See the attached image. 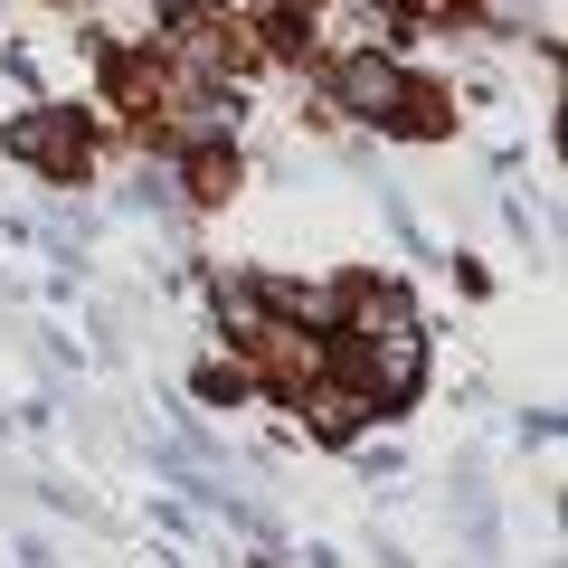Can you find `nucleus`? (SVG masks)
I'll return each instance as SVG.
<instances>
[{
  "label": "nucleus",
  "mask_w": 568,
  "mask_h": 568,
  "mask_svg": "<svg viewBox=\"0 0 568 568\" xmlns=\"http://www.w3.org/2000/svg\"><path fill=\"white\" fill-rule=\"evenodd\" d=\"M256 361L275 369V388H313L332 369V351L313 342V332H294V323H256Z\"/></svg>",
  "instance_id": "nucleus-4"
},
{
  "label": "nucleus",
  "mask_w": 568,
  "mask_h": 568,
  "mask_svg": "<svg viewBox=\"0 0 568 568\" xmlns=\"http://www.w3.org/2000/svg\"><path fill=\"white\" fill-rule=\"evenodd\" d=\"M304 398V417H313V436H361V417H379V398L369 388H332V379H313V388H294Z\"/></svg>",
  "instance_id": "nucleus-5"
},
{
  "label": "nucleus",
  "mask_w": 568,
  "mask_h": 568,
  "mask_svg": "<svg viewBox=\"0 0 568 568\" xmlns=\"http://www.w3.org/2000/svg\"><path fill=\"white\" fill-rule=\"evenodd\" d=\"M10 142H20V152H29L39 171H58V181H77V171H85V142L67 133V123H20Z\"/></svg>",
  "instance_id": "nucleus-6"
},
{
  "label": "nucleus",
  "mask_w": 568,
  "mask_h": 568,
  "mask_svg": "<svg viewBox=\"0 0 568 568\" xmlns=\"http://www.w3.org/2000/svg\"><path fill=\"white\" fill-rule=\"evenodd\" d=\"M342 361H351V388H369V398H407V388H417L426 351H417V323H407V304L388 294V284H379V294H351Z\"/></svg>",
  "instance_id": "nucleus-1"
},
{
  "label": "nucleus",
  "mask_w": 568,
  "mask_h": 568,
  "mask_svg": "<svg viewBox=\"0 0 568 568\" xmlns=\"http://www.w3.org/2000/svg\"><path fill=\"white\" fill-rule=\"evenodd\" d=\"M227 190H237V171H227L219 152H200V162H190V200H227Z\"/></svg>",
  "instance_id": "nucleus-7"
},
{
  "label": "nucleus",
  "mask_w": 568,
  "mask_h": 568,
  "mask_svg": "<svg viewBox=\"0 0 568 568\" xmlns=\"http://www.w3.org/2000/svg\"><path fill=\"white\" fill-rule=\"evenodd\" d=\"M104 20H114V39H123V48L152 39V10H142V0H104Z\"/></svg>",
  "instance_id": "nucleus-8"
},
{
  "label": "nucleus",
  "mask_w": 568,
  "mask_h": 568,
  "mask_svg": "<svg viewBox=\"0 0 568 568\" xmlns=\"http://www.w3.org/2000/svg\"><path fill=\"white\" fill-rule=\"evenodd\" d=\"M388 39V0H313V48L323 58H369Z\"/></svg>",
  "instance_id": "nucleus-3"
},
{
  "label": "nucleus",
  "mask_w": 568,
  "mask_h": 568,
  "mask_svg": "<svg viewBox=\"0 0 568 568\" xmlns=\"http://www.w3.org/2000/svg\"><path fill=\"white\" fill-rule=\"evenodd\" d=\"M332 95H342L351 114H369V123H379V114L436 123V104H426V95H407V77H398V67L379 58V48H369V58H342V77H332Z\"/></svg>",
  "instance_id": "nucleus-2"
}]
</instances>
